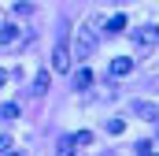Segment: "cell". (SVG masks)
<instances>
[{
	"label": "cell",
	"mask_w": 159,
	"mask_h": 156,
	"mask_svg": "<svg viewBox=\"0 0 159 156\" xmlns=\"http://www.w3.org/2000/svg\"><path fill=\"white\" fill-rule=\"evenodd\" d=\"M0 115H4V119H15V115H19V104H4Z\"/></svg>",
	"instance_id": "obj_11"
},
{
	"label": "cell",
	"mask_w": 159,
	"mask_h": 156,
	"mask_svg": "<svg viewBox=\"0 0 159 156\" xmlns=\"http://www.w3.org/2000/svg\"><path fill=\"white\" fill-rule=\"evenodd\" d=\"M122 130H126V123H122V119H111V123H107V134H122Z\"/></svg>",
	"instance_id": "obj_12"
},
{
	"label": "cell",
	"mask_w": 159,
	"mask_h": 156,
	"mask_svg": "<svg viewBox=\"0 0 159 156\" xmlns=\"http://www.w3.org/2000/svg\"><path fill=\"white\" fill-rule=\"evenodd\" d=\"M74 141H78V145H93V134H89V130H78Z\"/></svg>",
	"instance_id": "obj_13"
},
{
	"label": "cell",
	"mask_w": 159,
	"mask_h": 156,
	"mask_svg": "<svg viewBox=\"0 0 159 156\" xmlns=\"http://www.w3.org/2000/svg\"><path fill=\"white\" fill-rule=\"evenodd\" d=\"M0 153H11V138L7 134H0Z\"/></svg>",
	"instance_id": "obj_14"
},
{
	"label": "cell",
	"mask_w": 159,
	"mask_h": 156,
	"mask_svg": "<svg viewBox=\"0 0 159 156\" xmlns=\"http://www.w3.org/2000/svg\"><path fill=\"white\" fill-rule=\"evenodd\" d=\"M133 41H137V48H141V52H148L152 45H159V30H156V26H141V30L133 34Z\"/></svg>",
	"instance_id": "obj_1"
},
{
	"label": "cell",
	"mask_w": 159,
	"mask_h": 156,
	"mask_svg": "<svg viewBox=\"0 0 159 156\" xmlns=\"http://www.w3.org/2000/svg\"><path fill=\"white\" fill-rule=\"evenodd\" d=\"M4 82H7V71H4V67H0V85H4Z\"/></svg>",
	"instance_id": "obj_15"
},
{
	"label": "cell",
	"mask_w": 159,
	"mask_h": 156,
	"mask_svg": "<svg viewBox=\"0 0 159 156\" xmlns=\"http://www.w3.org/2000/svg\"><path fill=\"white\" fill-rule=\"evenodd\" d=\"M0 41H4V45H11V41H19V26H15V22H7V26H0Z\"/></svg>",
	"instance_id": "obj_8"
},
{
	"label": "cell",
	"mask_w": 159,
	"mask_h": 156,
	"mask_svg": "<svg viewBox=\"0 0 159 156\" xmlns=\"http://www.w3.org/2000/svg\"><path fill=\"white\" fill-rule=\"evenodd\" d=\"M52 71H59V75L70 71V48H67V45H56V48H52Z\"/></svg>",
	"instance_id": "obj_2"
},
{
	"label": "cell",
	"mask_w": 159,
	"mask_h": 156,
	"mask_svg": "<svg viewBox=\"0 0 159 156\" xmlns=\"http://www.w3.org/2000/svg\"><path fill=\"white\" fill-rule=\"evenodd\" d=\"M4 156H22V153H15V149H11V153H4Z\"/></svg>",
	"instance_id": "obj_16"
},
{
	"label": "cell",
	"mask_w": 159,
	"mask_h": 156,
	"mask_svg": "<svg viewBox=\"0 0 159 156\" xmlns=\"http://www.w3.org/2000/svg\"><path fill=\"white\" fill-rule=\"evenodd\" d=\"M122 30H126V15H111V19H107V34H122Z\"/></svg>",
	"instance_id": "obj_9"
},
{
	"label": "cell",
	"mask_w": 159,
	"mask_h": 156,
	"mask_svg": "<svg viewBox=\"0 0 159 156\" xmlns=\"http://www.w3.org/2000/svg\"><path fill=\"white\" fill-rule=\"evenodd\" d=\"M74 149H78V141H74L70 134H63V138L56 141V156H74Z\"/></svg>",
	"instance_id": "obj_6"
},
{
	"label": "cell",
	"mask_w": 159,
	"mask_h": 156,
	"mask_svg": "<svg viewBox=\"0 0 159 156\" xmlns=\"http://www.w3.org/2000/svg\"><path fill=\"white\" fill-rule=\"evenodd\" d=\"M34 89H37V93H44V89H48V71H41V75L34 78Z\"/></svg>",
	"instance_id": "obj_10"
},
{
	"label": "cell",
	"mask_w": 159,
	"mask_h": 156,
	"mask_svg": "<svg viewBox=\"0 0 159 156\" xmlns=\"http://www.w3.org/2000/svg\"><path fill=\"white\" fill-rule=\"evenodd\" d=\"M129 71H133V60H129V56H119V60H111V75H115V78H126Z\"/></svg>",
	"instance_id": "obj_5"
},
{
	"label": "cell",
	"mask_w": 159,
	"mask_h": 156,
	"mask_svg": "<svg viewBox=\"0 0 159 156\" xmlns=\"http://www.w3.org/2000/svg\"><path fill=\"white\" fill-rule=\"evenodd\" d=\"M89 52H93V34H89V30H78V41H74V56H78V60H85Z\"/></svg>",
	"instance_id": "obj_3"
},
{
	"label": "cell",
	"mask_w": 159,
	"mask_h": 156,
	"mask_svg": "<svg viewBox=\"0 0 159 156\" xmlns=\"http://www.w3.org/2000/svg\"><path fill=\"white\" fill-rule=\"evenodd\" d=\"M89 85H93V71H89V67H81L78 75H74V89H89Z\"/></svg>",
	"instance_id": "obj_7"
},
{
	"label": "cell",
	"mask_w": 159,
	"mask_h": 156,
	"mask_svg": "<svg viewBox=\"0 0 159 156\" xmlns=\"http://www.w3.org/2000/svg\"><path fill=\"white\" fill-rule=\"evenodd\" d=\"M133 115H141V119H148V123H156V119H159V108H156V104H148V100H133Z\"/></svg>",
	"instance_id": "obj_4"
},
{
	"label": "cell",
	"mask_w": 159,
	"mask_h": 156,
	"mask_svg": "<svg viewBox=\"0 0 159 156\" xmlns=\"http://www.w3.org/2000/svg\"><path fill=\"white\" fill-rule=\"evenodd\" d=\"M137 156H159V153H137Z\"/></svg>",
	"instance_id": "obj_17"
}]
</instances>
